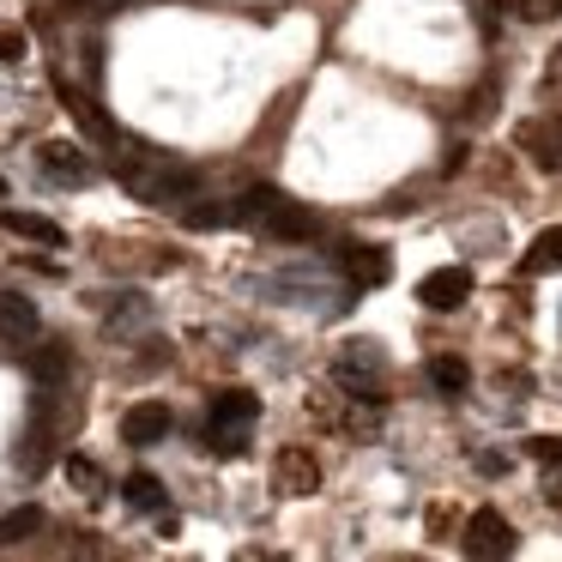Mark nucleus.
<instances>
[{
    "mask_svg": "<svg viewBox=\"0 0 562 562\" xmlns=\"http://www.w3.org/2000/svg\"><path fill=\"white\" fill-rule=\"evenodd\" d=\"M429 381H436L441 393H465V381H472V369H465L460 357H429Z\"/></svg>",
    "mask_w": 562,
    "mask_h": 562,
    "instance_id": "nucleus-18",
    "label": "nucleus"
},
{
    "mask_svg": "<svg viewBox=\"0 0 562 562\" xmlns=\"http://www.w3.org/2000/svg\"><path fill=\"white\" fill-rule=\"evenodd\" d=\"M182 218L188 231H218V224H231V206H188Z\"/></svg>",
    "mask_w": 562,
    "mask_h": 562,
    "instance_id": "nucleus-21",
    "label": "nucleus"
},
{
    "mask_svg": "<svg viewBox=\"0 0 562 562\" xmlns=\"http://www.w3.org/2000/svg\"><path fill=\"white\" fill-rule=\"evenodd\" d=\"M333 381H339V387L351 393V400H363V405H381V400H387V381H381V357L369 351L363 339H357L351 351H345L339 363H333Z\"/></svg>",
    "mask_w": 562,
    "mask_h": 562,
    "instance_id": "nucleus-3",
    "label": "nucleus"
},
{
    "mask_svg": "<svg viewBox=\"0 0 562 562\" xmlns=\"http://www.w3.org/2000/svg\"><path fill=\"white\" fill-rule=\"evenodd\" d=\"M0 194H7V182H0Z\"/></svg>",
    "mask_w": 562,
    "mask_h": 562,
    "instance_id": "nucleus-27",
    "label": "nucleus"
},
{
    "mask_svg": "<svg viewBox=\"0 0 562 562\" xmlns=\"http://www.w3.org/2000/svg\"><path fill=\"white\" fill-rule=\"evenodd\" d=\"M67 477H74V490H86V496H103V472L86 453H67Z\"/></svg>",
    "mask_w": 562,
    "mask_h": 562,
    "instance_id": "nucleus-20",
    "label": "nucleus"
},
{
    "mask_svg": "<svg viewBox=\"0 0 562 562\" xmlns=\"http://www.w3.org/2000/svg\"><path fill=\"white\" fill-rule=\"evenodd\" d=\"M170 405L164 400H139V405H127V417H122V441L127 448H158L164 436H170Z\"/></svg>",
    "mask_w": 562,
    "mask_h": 562,
    "instance_id": "nucleus-6",
    "label": "nucleus"
},
{
    "mask_svg": "<svg viewBox=\"0 0 562 562\" xmlns=\"http://www.w3.org/2000/svg\"><path fill=\"white\" fill-rule=\"evenodd\" d=\"M115 176H122V188L134 200H146V206H176V200H194V182H200L188 164L164 158V151H146V146H127L122 158H115Z\"/></svg>",
    "mask_w": 562,
    "mask_h": 562,
    "instance_id": "nucleus-1",
    "label": "nucleus"
},
{
    "mask_svg": "<svg viewBox=\"0 0 562 562\" xmlns=\"http://www.w3.org/2000/svg\"><path fill=\"white\" fill-rule=\"evenodd\" d=\"M122 496H127V508H146V514L164 508V484H158L151 472H134V477L122 484Z\"/></svg>",
    "mask_w": 562,
    "mask_h": 562,
    "instance_id": "nucleus-17",
    "label": "nucleus"
},
{
    "mask_svg": "<svg viewBox=\"0 0 562 562\" xmlns=\"http://www.w3.org/2000/svg\"><path fill=\"white\" fill-rule=\"evenodd\" d=\"M520 272H562V224H550V231H538V243L526 248V260H520Z\"/></svg>",
    "mask_w": 562,
    "mask_h": 562,
    "instance_id": "nucleus-14",
    "label": "nucleus"
},
{
    "mask_svg": "<svg viewBox=\"0 0 562 562\" xmlns=\"http://www.w3.org/2000/svg\"><path fill=\"white\" fill-rule=\"evenodd\" d=\"M37 327H43V315H37L31 296L0 291V339H7V345H31V339H37Z\"/></svg>",
    "mask_w": 562,
    "mask_h": 562,
    "instance_id": "nucleus-8",
    "label": "nucleus"
},
{
    "mask_svg": "<svg viewBox=\"0 0 562 562\" xmlns=\"http://www.w3.org/2000/svg\"><path fill=\"white\" fill-rule=\"evenodd\" d=\"M339 260H345V272H351V284H387V272H393V260H387V248H375V243H345L339 248Z\"/></svg>",
    "mask_w": 562,
    "mask_h": 562,
    "instance_id": "nucleus-9",
    "label": "nucleus"
},
{
    "mask_svg": "<svg viewBox=\"0 0 562 562\" xmlns=\"http://www.w3.org/2000/svg\"><path fill=\"white\" fill-rule=\"evenodd\" d=\"M37 164L55 176V182H86V176H91L86 151H79V146H67V139H49V146L37 151Z\"/></svg>",
    "mask_w": 562,
    "mask_h": 562,
    "instance_id": "nucleus-11",
    "label": "nucleus"
},
{
    "mask_svg": "<svg viewBox=\"0 0 562 562\" xmlns=\"http://www.w3.org/2000/svg\"><path fill=\"white\" fill-rule=\"evenodd\" d=\"M212 417H218V424H255L260 400L243 393V387H224V393H212Z\"/></svg>",
    "mask_w": 562,
    "mask_h": 562,
    "instance_id": "nucleus-15",
    "label": "nucleus"
},
{
    "mask_svg": "<svg viewBox=\"0 0 562 562\" xmlns=\"http://www.w3.org/2000/svg\"><path fill=\"white\" fill-rule=\"evenodd\" d=\"M206 448L218 453V460H243V453H248V424H218V417H212V424H206Z\"/></svg>",
    "mask_w": 562,
    "mask_h": 562,
    "instance_id": "nucleus-16",
    "label": "nucleus"
},
{
    "mask_svg": "<svg viewBox=\"0 0 562 562\" xmlns=\"http://www.w3.org/2000/svg\"><path fill=\"white\" fill-rule=\"evenodd\" d=\"M231 224H248V231L272 236V243H308V236L321 231L315 212L296 206V200H284L279 188H248V194L231 206Z\"/></svg>",
    "mask_w": 562,
    "mask_h": 562,
    "instance_id": "nucleus-2",
    "label": "nucleus"
},
{
    "mask_svg": "<svg viewBox=\"0 0 562 562\" xmlns=\"http://www.w3.org/2000/svg\"><path fill=\"white\" fill-rule=\"evenodd\" d=\"M37 526H43V508H13L0 520V544H19V538H31Z\"/></svg>",
    "mask_w": 562,
    "mask_h": 562,
    "instance_id": "nucleus-19",
    "label": "nucleus"
},
{
    "mask_svg": "<svg viewBox=\"0 0 562 562\" xmlns=\"http://www.w3.org/2000/svg\"><path fill=\"white\" fill-rule=\"evenodd\" d=\"M465 296H472V272L465 267H436V272H424V284H417V303L436 308V315L460 308Z\"/></svg>",
    "mask_w": 562,
    "mask_h": 562,
    "instance_id": "nucleus-7",
    "label": "nucleus"
},
{
    "mask_svg": "<svg viewBox=\"0 0 562 562\" xmlns=\"http://www.w3.org/2000/svg\"><path fill=\"white\" fill-rule=\"evenodd\" d=\"M272 484H279L284 496H315L321 490V453L279 448V460H272Z\"/></svg>",
    "mask_w": 562,
    "mask_h": 562,
    "instance_id": "nucleus-5",
    "label": "nucleus"
},
{
    "mask_svg": "<svg viewBox=\"0 0 562 562\" xmlns=\"http://www.w3.org/2000/svg\"><path fill=\"white\" fill-rule=\"evenodd\" d=\"M544 170H562V146H557V151H550V164H544Z\"/></svg>",
    "mask_w": 562,
    "mask_h": 562,
    "instance_id": "nucleus-26",
    "label": "nucleus"
},
{
    "mask_svg": "<svg viewBox=\"0 0 562 562\" xmlns=\"http://www.w3.org/2000/svg\"><path fill=\"white\" fill-rule=\"evenodd\" d=\"M61 103L74 110V122L86 127V134H98V139H115V122H110V115H103L91 98H86V91H74V86H67V79H61Z\"/></svg>",
    "mask_w": 562,
    "mask_h": 562,
    "instance_id": "nucleus-12",
    "label": "nucleus"
},
{
    "mask_svg": "<svg viewBox=\"0 0 562 562\" xmlns=\"http://www.w3.org/2000/svg\"><path fill=\"white\" fill-rule=\"evenodd\" d=\"M0 224H7V236H25V243H43V248L67 243V231L55 218H43V212H0Z\"/></svg>",
    "mask_w": 562,
    "mask_h": 562,
    "instance_id": "nucleus-10",
    "label": "nucleus"
},
{
    "mask_svg": "<svg viewBox=\"0 0 562 562\" xmlns=\"http://www.w3.org/2000/svg\"><path fill=\"white\" fill-rule=\"evenodd\" d=\"M532 453H538L544 465H562V441H557V436H538V441H532Z\"/></svg>",
    "mask_w": 562,
    "mask_h": 562,
    "instance_id": "nucleus-24",
    "label": "nucleus"
},
{
    "mask_svg": "<svg viewBox=\"0 0 562 562\" xmlns=\"http://www.w3.org/2000/svg\"><path fill=\"white\" fill-rule=\"evenodd\" d=\"M460 544H465V557H484V562H496V557H514V526L502 520L496 508H477L472 520H465Z\"/></svg>",
    "mask_w": 562,
    "mask_h": 562,
    "instance_id": "nucleus-4",
    "label": "nucleus"
},
{
    "mask_svg": "<svg viewBox=\"0 0 562 562\" xmlns=\"http://www.w3.org/2000/svg\"><path fill=\"white\" fill-rule=\"evenodd\" d=\"M514 13L532 19V25H544V19H562V0H514Z\"/></svg>",
    "mask_w": 562,
    "mask_h": 562,
    "instance_id": "nucleus-22",
    "label": "nucleus"
},
{
    "mask_svg": "<svg viewBox=\"0 0 562 562\" xmlns=\"http://www.w3.org/2000/svg\"><path fill=\"white\" fill-rule=\"evenodd\" d=\"M31 375H37V387H61V381L74 375V351H67V345H37Z\"/></svg>",
    "mask_w": 562,
    "mask_h": 562,
    "instance_id": "nucleus-13",
    "label": "nucleus"
},
{
    "mask_svg": "<svg viewBox=\"0 0 562 562\" xmlns=\"http://www.w3.org/2000/svg\"><path fill=\"white\" fill-rule=\"evenodd\" d=\"M25 49H31V43H25V31L0 25V61H7V67H13V61H25Z\"/></svg>",
    "mask_w": 562,
    "mask_h": 562,
    "instance_id": "nucleus-23",
    "label": "nucleus"
},
{
    "mask_svg": "<svg viewBox=\"0 0 562 562\" xmlns=\"http://www.w3.org/2000/svg\"><path fill=\"white\" fill-rule=\"evenodd\" d=\"M91 13H115V7H127V0H86Z\"/></svg>",
    "mask_w": 562,
    "mask_h": 562,
    "instance_id": "nucleus-25",
    "label": "nucleus"
}]
</instances>
